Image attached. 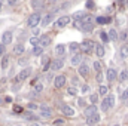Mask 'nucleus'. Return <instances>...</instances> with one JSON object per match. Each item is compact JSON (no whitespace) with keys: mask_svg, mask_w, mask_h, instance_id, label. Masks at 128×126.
<instances>
[{"mask_svg":"<svg viewBox=\"0 0 128 126\" xmlns=\"http://www.w3.org/2000/svg\"><path fill=\"white\" fill-rule=\"evenodd\" d=\"M113 107H115V95H106V98L101 101V110L106 113Z\"/></svg>","mask_w":128,"mask_h":126,"instance_id":"obj_1","label":"nucleus"},{"mask_svg":"<svg viewBox=\"0 0 128 126\" xmlns=\"http://www.w3.org/2000/svg\"><path fill=\"white\" fill-rule=\"evenodd\" d=\"M40 21H42V15H40L39 12H34V13H32V15L28 16L27 25H28L30 28H34V27H37V25L40 24Z\"/></svg>","mask_w":128,"mask_h":126,"instance_id":"obj_2","label":"nucleus"},{"mask_svg":"<svg viewBox=\"0 0 128 126\" xmlns=\"http://www.w3.org/2000/svg\"><path fill=\"white\" fill-rule=\"evenodd\" d=\"M94 46H96V43L88 39V40H84L80 43V51L85 52V54H92L94 52Z\"/></svg>","mask_w":128,"mask_h":126,"instance_id":"obj_3","label":"nucleus"},{"mask_svg":"<svg viewBox=\"0 0 128 126\" xmlns=\"http://www.w3.org/2000/svg\"><path fill=\"white\" fill-rule=\"evenodd\" d=\"M30 74H32V68L27 67V68H24V70H21V71L18 73V76L15 77V82H24L26 79H28Z\"/></svg>","mask_w":128,"mask_h":126,"instance_id":"obj_4","label":"nucleus"},{"mask_svg":"<svg viewBox=\"0 0 128 126\" xmlns=\"http://www.w3.org/2000/svg\"><path fill=\"white\" fill-rule=\"evenodd\" d=\"M68 22H70V16L64 15V16H60V18L55 21V27H57V28H63V27H66Z\"/></svg>","mask_w":128,"mask_h":126,"instance_id":"obj_5","label":"nucleus"},{"mask_svg":"<svg viewBox=\"0 0 128 126\" xmlns=\"http://www.w3.org/2000/svg\"><path fill=\"white\" fill-rule=\"evenodd\" d=\"M64 85H66V76H63V74H58V76L54 79V86H55L57 89H61Z\"/></svg>","mask_w":128,"mask_h":126,"instance_id":"obj_6","label":"nucleus"},{"mask_svg":"<svg viewBox=\"0 0 128 126\" xmlns=\"http://www.w3.org/2000/svg\"><path fill=\"white\" fill-rule=\"evenodd\" d=\"M39 110H40V117H43V119H49L52 116V110L49 107H46V105L39 107Z\"/></svg>","mask_w":128,"mask_h":126,"instance_id":"obj_7","label":"nucleus"},{"mask_svg":"<svg viewBox=\"0 0 128 126\" xmlns=\"http://www.w3.org/2000/svg\"><path fill=\"white\" fill-rule=\"evenodd\" d=\"M12 39H14V34H12V31H4L3 34H2V45H9L10 42H12Z\"/></svg>","mask_w":128,"mask_h":126,"instance_id":"obj_8","label":"nucleus"},{"mask_svg":"<svg viewBox=\"0 0 128 126\" xmlns=\"http://www.w3.org/2000/svg\"><path fill=\"white\" fill-rule=\"evenodd\" d=\"M116 77H118V71H116L115 68H107V71H106V79H107L109 82H115Z\"/></svg>","mask_w":128,"mask_h":126,"instance_id":"obj_9","label":"nucleus"},{"mask_svg":"<svg viewBox=\"0 0 128 126\" xmlns=\"http://www.w3.org/2000/svg\"><path fill=\"white\" fill-rule=\"evenodd\" d=\"M63 67H64V61L61 58H57L55 61L51 63V70H52V71H58V70H61Z\"/></svg>","mask_w":128,"mask_h":126,"instance_id":"obj_10","label":"nucleus"},{"mask_svg":"<svg viewBox=\"0 0 128 126\" xmlns=\"http://www.w3.org/2000/svg\"><path fill=\"white\" fill-rule=\"evenodd\" d=\"M78 71H79V74H80L82 77H88V76H90V67H88L86 64H80L79 68H78Z\"/></svg>","mask_w":128,"mask_h":126,"instance_id":"obj_11","label":"nucleus"},{"mask_svg":"<svg viewBox=\"0 0 128 126\" xmlns=\"http://www.w3.org/2000/svg\"><path fill=\"white\" fill-rule=\"evenodd\" d=\"M94 52H96V55L98 58H103L104 57V54H106V51H104V46L103 45H100V43H96V46H94Z\"/></svg>","mask_w":128,"mask_h":126,"instance_id":"obj_12","label":"nucleus"},{"mask_svg":"<svg viewBox=\"0 0 128 126\" xmlns=\"http://www.w3.org/2000/svg\"><path fill=\"white\" fill-rule=\"evenodd\" d=\"M61 111L64 113V116H67V117H72V116H74V110L70 107V105H61Z\"/></svg>","mask_w":128,"mask_h":126,"instance_id":"obj_13","label":"nucleus"},{"mask_svg":"<svg viewBox=\"0 0 128 126\" xmlns=\"http://www.w3.org/2000/svg\"><path fill=\"white\" fill-rule=\"evenodd\" d=\"M51 42H52V39H51L49 36H42V37L39 39V45H40L42 48L49 46V45H51Z\"/></svg>","mask_w":128,"mask_h":126,"instance_id":"obj_14","label":"nucleus"},{"mask_svg":"<svg viewBox=\"0 0 128 126\" xmlns=\"http://www.w3.org/2000/svg\"><path fill=\"white\" fill-rule=\"evenodd\" d=\"M98 122H100V114H98V113L90 116V117H86V123H88V125H97Z\"/></svg>","mask_w":128,"mask_h":126,"instance_id":"obj_15","label":"nucleus"},{"mask_svg":"<svg viewBox=\"0 0 128 126\" xmlns=\"http://www.w3.org/2000/svg\"><path fill=\"white\" fill-rule=\"evenodd\" d=\"M54 16H55V15H54L52 12H51V13H48V15H45V16H43V19L40 21V22H42V25H43V27H46L48 24H51V22H52V19H54Z\"/></svg>","mask_w":128,"mask_h":126,"instance_id":"obj_16","label":"nucleus"},{"mask_svg":"<svg viewBox=\"0 0 128 126\" xmlns=\"http://www.w3.org/2000/svg\"><path fill=\"white\" fill-rule=\"evenodd\" d=\"M70 64L72 65H80L82 64V55L80 54H74L72 57V60H70Z\"/></svg>","mask_w":128,"mask_h":126,"instance_id":"obj_17","label":"nucleus"},{"mask_svg":"<svg viewBox=\"0 0 128 126\" xmlns=\"http://www.w3.org/2000/svg\"><path fill=\"white\" fill-rule=\"evenodd\" d=\"M49 68H51V60H49V57H43L42 58V70L48 71Z\"/></svg>","mask_w":128,"mask_h":126,"instance_id":"obj_18","label":"nucleus"},{"mask_svg":"<svg viewBox=\"0 0 128 126\" xmlns=\"http://www.w3.org/2000/svg\"><path fill=\"white\" fill-rule=\"evenodd\" d=\"M96 113H97V105L96 104H92V105H90V107L85 108V116H86V117H90V116H92V114H96Z\"/></svg>","mask_w":128,"mask_h":126,"instance_id":"obj_19","label":"nucleus"},{"mask_svg":"<svg viewBox=\"0 0 128 126\" xmlns=\"http://www.w3.org/2000/svg\"><path fill=\"white\" fill-rule=\"evenodd\" d=\"M24 51H26V48H24V45H22V43L15 45V48H14V54H15V55H22V54H24Z\"/></svg>","mask_w":128,"mask_h":126,"instance_id":"obj_20","label":"nucleus"},{"mask_svg":"<svg viewBox=\"0 0 128 126\" xmlns=\"http://www.w3.org/2000/svg\"><path fill=\"white\" fill-rule=\"evenodd\" d=\"M55 54H57L58 57H63L64 54H66V45H63V43L57 45V46H55Z\"/></svg>","mask_w":128,"mask_h":126,"instance_id":"obj_21","label":"nucleus"},{"mask_svg":"<svg viewBox=\"0 0 128 126\" xmlns=\"http://www.w3.org/2000/svg\"><path fill=\"white\" fill-rule=\"evenodd\" d=\"M119 55L122 60H127L128 58V45H124L121 49H119Z\"/></svg>","mask_w":128,"mask_h":126,"instance_id":"obj_22","label":"nucleus"},{"mask_svg":"<svg viewBox=\"0 0 128 126\" xmlns=\"http://www.w3.org/2000/svg\"><path fill=\"white\" fill-rule=\"evenodd\" d=\"M80 30L84 33H91L94 30V24H82L80 25Z\"/></svg>","mask_w":128,"mask_h":126,"instance_id":"obj_23","label":"nucleus"},{"mask_svg":"<svg viewBox=\"0 0 128 126\" xmlns=\"http://www.w3.org/2000/svg\"><path fill=\"white\" fill-rule=\"evenodd\" d=\"M42 54H43V48H42L40 45H37V46L33 48V55H34V57H40Z\"/></svg>","mask_w":128,"mask_h":126,"instance_id":"obj_24","label":"nucleus"},{"mask_svg":"<svg viewBox=\"0 0 128 126\" xmlns=\"http://www.w3.org/2000/svg\"><path fill=\"white\" fill-rule=\"evenodd\" d=\"M8 65H9V57H8V55H3V57H2L0 67H2L3 70H6V68H8Z\"/></svg>","mask_w":128,"mask_h":126,"instance_id":"obj_25","label":"nucleus"},{"mask_svg":"<svg viewBox=\"0 0 128 126\" xmlns=\"http://www.w3.org/2000/svg\"><path fill=\"white\" fill-rule=\"evenodd\" d=\"M68 49H70V52H78V51L80 49V45H79V43H74V42H72V43L68 45Z\"/></svg>","mask_w":128,"mask_h":126,"instance_id":"obj_26","label":"nucleus"},{"mask_svg":"<svg viewBox=\"0 0 128 126\" xmlns=\"http://www.w3.org/2000/svg\"><path fill=\"white\" fill-rule=\"evenodd\" d=\"M100 39H101V42H103V43H109V42H110L109 34H107L106 31H101V33H100Z\"/></svg>","mask_w":128,"mask_h":126,"instance_id":"obj_27","label":"nucleus"},{"mask_svg":"<svg viewBox=\"0 0 128 126\" xmlns=\"http://www.w3.org/2000/svg\"><path fill=\"white\" fill-rule=\"evenodd\" d=\"M98 94L101 95V96H106V95L109 94V88H107V86H104V85H101V86H100V89H98Z\"/></svg>","mask_w":128,"mask_h":126,"instance_id":"obj_28","label":"nucleus"},{"mask_svg":"<svg viewBox=\"0 0 128 126\" xmlns=\"http://www.w3.org/2000/svg\"><path fill=\"white\" fill-rule=\"evenodd\" d=\"M118 37H119V40H121V42H127V40H128V30H124V31H121Z\"/></svg>","mask_w":128,"mask_h":126,"instance_id":"obj_29","label":"nucleus"},{"mask_svg":"<svg viewBox=\"0 0 128 126\" xmlns=\"http://www.w3.org/2000/svg\"><path fill=\"white\" fill-rule=\"evenodd\" d=\"M119 80L121 82H127L128 80V70H122L121 74H119Z\"/></svg>","mask_w":128,"mask_h":126,"instance_id":"obj_30","label":"nucleus"},{"mask_svg":"<svg viewBox=\"0 0 128 126\" xmlns=\"http://www.w3.org/2000/svg\"><path fill=\"white\" fill-rule=\"evenodd\" d=\"M85 15H86L85 12H76V13L73 15V19H76V21H82Z\"/></svg>","mask_w":128,"mask_h":126,"instance_id":"obj_31","label":"nucleus"},{"mask_svg":"<svg viewBox=\"0 0 128 126\" xmlns=\"http://www.w3.org/2000/svg\"><path fill=\"white\" fill-rule=\"evenodd\" d=\"M106 22H110L109 16H98L97 18V24H106Z\"/></svg>","mask_w":128,"mask_h":126,"instance_id":"obj_32","label":"nucleus"},{"mask_svg":"<svg viewBox=\"0 0 128 126\" xmlns=\"http://www.w3.org/2000/svg\"><path fill=\"white\" fill-rule=\"evenodd\" d=\"M107 34H109V39H110V40H118V31H116V30L112 28Z\"/></svg>","mask_w":128,"mask_h":126,"instance_id":"obj_33","label":"nucleus"},{"mask_svg":"<svg viewBox=\"0 0 128 126\" xmlns=\"http://www.w3.org/2000/svg\"><path fill=\"white\" fill-rule=\"evenodd\" d=\"M43 0H32V6L34 7V9H39V7H42L43 4Z\"/></svg>","mask_w":128,"mask_h":126,"instance_id":"obj_34","label":"nucleus"},{"mask_svg":"<svg viewBox=\"0 0 128 126\" xmlns=\"http://www.w3.org/2000/svg\"><path fill=\"white\" fill-rule=\"evenodd\" d=\"M34 86V94H40L42 91H43V85L42 83H36V85H33Z\"/></svg>","mask_w":128,"mask_h":126,"instance_id":"obj_35","label":"nucleus"},{"mask_svg":"<svg viewBox=\"0 0 128 126\" xmlns=\"http://www.w3.org/2000/svg\"><path fill=\"white\" fill-rule=\"evenodd\" d=\"M67 94L72 95V96H76V95H78V89H76V88H73V86H70V88L67 89Z\"/></svg>","mask_w":128,"mask_h":126,"instance_id":"obj_36","label":"nucleus"},{"mask_svg":"<svg viewBox=\"0 0 128 126\" xmlns=\"http://www.w3.org/2000/svg\"><path fill=\"white\" fill-rule=\"evenodd\" d=\"M121 99H122V101H124V102L128 105V89H125V91L122 92V95H121Z\"/></svg>","mask_w":128,"mask_h":126,"instance_id":"obj_37","label":"nucleus"},{"mask_svg":"<svg viewBox=\"0 0 128 126\" xmlns=\"http://www.w3.org/2000/svg\"><path fill=\"white\" fill-rule=\"evenodd\" d=\"M94 70H96V73H101V64H100V61H94Z\"/></svg>","mask_w":128,"mask_h":126,"instance_id":"obj_38","label":"nucleus"},{"mask_svg":"<svg viewBox=\"0 0 128 126\" xmlns=\"http://www.w3.org/2000/svg\"><path fill=\"white\" fill-rule=\"evenodd\" d=\"M30 43H32L33 46H37L39 45V37H32L30 39Z\"/></svg>","mask_w":128,"mask_h":126,"instance_id":"obj_39","label":"nucleus"},{"mask_svg":"<svg viewBox=\"0 0 128 126\" xmlns=\"http://www.w3.org/2000/svg\"><path fill=\"white\" fill-rule=\"evenodd\" d=\"M14 113H22V107L21 105H14Z\"/></svg>","mask_w":128,"mask_h":126,"instance_id":"obj_40","label":"nucleus"},{"mask_svg":"<svg viewBox=\"0 0 128 126\" xmlns=\"http://www.w3.org/2000/svg\"><path fill=\"white\" fill-rule=\"evenodd\" d=\"M27 108H28V110H37V108H39V107H37V104H34V102H30V104H28V105H27Z\"/></svg>","mask_w":128,"mask_h":126,"instance_id":"obj_41","label":"nucleus"},{"mask_svg":"<svg viewBox=\"0 0 128 126\" xmlns=\"http://www.w3.org/2000/svg\"><path fill=\"white\" fill-rule=\"evenodd\" d=\"M90 101H91L92 104H97V101H98V96H97L96 94H92L91 96H90Z\"/></svg>","mask_w":128,"mask_h":126,"instance_id":"obj_42","label":"nucleus"},{"mask_svg":"<svg viewBox=\"0 0 128 126\" xmlns=\"http://www.w3.org/2000/svg\"><path fill=\"white\" fill-rule=\"evenodd\" d=\"M26 119H27V120H34L36 116H34L33 113H26Z\"/></svg>","mask_w":128,"mask_h":126,"instance_id":"obj_43","label":"nucleus"},{"mask_svg":"<svg viewBox=\"0 0 128 126\" xmlns=\"http://www.w3.org/2000/svg\"><path fill=\"white\" fill-rule=\"evenodd\" d=\"M90 92V86L88 85H82V94H86Z\"/></svg>","mask_w":128,"mask_h":126,"instance_id":"obj_44","label":"nucleus"},{"mask_svg":"<svg viewBox=\"0 0 128 126\" xmlns=\"http://www.w3.org/2000/svg\"><path fill=\"white\" fill-rule=\"evenodd\" d=\"M96 79H97V82H103V73H97V76H96Z\"/></svg>","mask_w":128,"mask_h":126,"instance_id":"obj_45","label":"nucleus"},{"mask_svg":"<svg viewBox=\"0 0 128 126\" xmlns=\"http://www.w3.org/2000/svg\"><path fill=\"white\" fill-rule=\"evenodd\" d=\"M86 7H88V9H92V7H94V1H92V0H88V1H86Z\"/></svg>","mask_w":128,"mask_h":126,"instance_id":"obj_46","label":"nucleus"},{"mask_svg":"<svg viewBox=\"0 0 128 126\" xmlns=\"http://www.w3.org/2000/svg\"><path fill=\"white\" fill-rule=\"evenodd\" d=\"M4 51H6V46L4 45H0V57L4 55Z\"/></svg>","mask_w":128,"mask_h":126,"instance_id":"obj_47","label":"nucleus"},{"mask_svg":"<svg viewBox=\"0 0 128 126\" xmlns=\"http://www.w3.org/2000/svg\"><path fill=\"white\" fill-rule=\"evenodd\" d=\"M63 122H64L63 119H57V120L54 122V125H55V126H61V125H63Z\"/></svg>","mask_w":128,"mask_h":126,"instance_id":"obj_48","label":"nucleus"},{"mask_svg":"<svg viewBox=\"0 0 128 126\" xmlns=\"http://www.w3.org/2000/svg\"><path fill=\"white\" fill-rule=\"evenodd\" d=\"M18 64H20V65H24V64H27V60H26V58H21V60L18 61Z\"/></svg>","mask_w":128,"mask_h":126,"instance_id":"obj_49","label":"nucleus"},{"mask_svg":"<svg viewBox=\"0 0 128 126\" xmlns=\"http://www.w3.org/2000/svg\"><path fill=\"white\" fill-rule=\"evenodd\" d=\"M118 3H121V4H127L128 3V0H116Z\"/></svg>","mask_w":128,"mask_h":126,"instance_id":"obj_50","label":"nucleus"},{"mask_svg":"<svg viewBox=\"0 0 128 126\" xmlns=\"http://www.w3.org/2000/svg\"><path fill=\"white\" fill-rule=\"evenodd\" d=\"M79 105H80V107H85V101H84V99H79Z\"/></svg>","mask_w":128,"mask_h":126,"instance_id":"obj_51","label":"nucleus"},{"mask_svg":"<svg viewBox=\"0 0 128 126\" xmlns=\"http://www.w3.org/2000/svg\"><path fill=\"white\" fill-rule=\"evenodd\" d=\"M9 4H16V0H6Z\"/></svg>","mask_w":128,"mask_h":126,"instance_id":"obj_52","label":"nucleus"},{"mask_svg":"<svg viewBox=\"0 0 128 126\" xmlns=\"http://www.w3.org/2000/svg\"><path fill=\"white\" fill-rule=\"evenodd\" d=\"M30 126H39V125H37V123H32Z\"/></svg>","mask_w":128,"mask_h":126,"instance_id":"obj_53","label":"nucleus"},{"mask_svg":"<svg viewBox=\"0 0 128 126\" xmlns=\"http://www.w3.org/2000/svg\"><path fill=\"white\" fill-rule=\"evenodd\" d=\"M113 126H121V125H118V123H116V125H113Z\"/></svg>","mask_w":128,"mask_h":126,"instance_id":"obj_54","label":"nucleus"},{"mask_svg":"<svg viewBox=\"0 0 128 126\" xmlns=\"http://www.w3.org/2000/svg\"><path fill=\"white\" fill-rule=\"evenodd\" d=\"M2 1H3V0H0V4H2Z\"/></svg>","mask_w":128,"mask_h":126,"instance_id":"obj_55","label":"nucleus"},{"mask_svg":"<svg viewBox=\"0 0 128 126\" xmlns=\"http://www.w3.org/2000/svg\"><path fill=\"white\" fill-rule=\"evenodd\" d=\"M0 10H2V4H0Z\"/></svg>","mask_w":128,"mask_h":126,"instance_id":"obj_56","label":"nucleus"}]
</instances>
